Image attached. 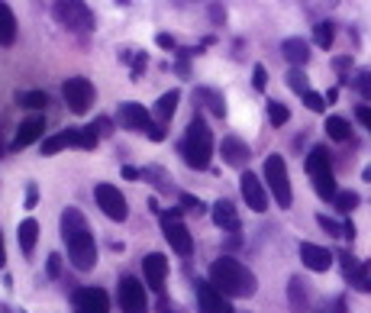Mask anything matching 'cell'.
I'll list each match as a JSON object with an SVG mask.
<instances>
[{
  "instance_id": "45",
  "label": "cell",
  "mask_w": 371,
  "mask_h": 313,
  "mask_svg": "<svg viewBox=\"0 0 371 313\" xmlns=\"http://www.w3.org/2000/svg\"><path fill=\"white\" fill-rule=\"evenodd\" d=\"M94 126H97V133H100V136H110V129H113V123H110V120H107V116H100V120H97V123H94Z\"/></svg>"
},
{
  "instance_id": "33",
  "label": "cell",
  "mask_w": 371,
  "mask_h": 313,
  "mask_svg": "<svg viewBox=\"0 0 371 313\" xmlns=\"http://www.w3.org/2000/svg\"><path fill=\"white\" fill-rule=\"evenodd\" d=\"M313 42L320 48H330L332 42H336V26L332 23H316L313 26Z\"/></svg>"
},
{
  "instance_id": "40",
  "label": "cell",
  "mask_w": 371,
  "mask_h": 313,
  "mask_svg": "<svg viewBox=\"0 0 371 313\" xmlns=\"http://www.w3.org/2000/svg\"><path fill=\"white\" fill-rule=\"evenodd\" d=\"M46 272H48V278H58V274H62V255H58V252H52V255H48Z\"/></svg>"
},
{
  "instance_id": "49",
  "label": "cell",
  "mask_w": 371,
  "mask_h": 313,
  "mask_svg": "<svg viewBox=\"0 0 371 313\" xmlns=\"http://www.w3.org/2000/svg\"><path fill=\"white\" fill-rule=\"evenodd\" d=\"M123 178H126V181H136L139 168H133V165H123Z\"/></svg>"
},
{
  "instance_id": "7",
  "label": "cell",
  "mask_w": 371,
  "mask_h": 313,
  "mask_svg": "<svg viewBox=\"0 0 371 313\" xmlns=\"http://www.w3.org/2000/svg\"><path fill=\"white\" fill-rule=\"evenodd\" d=\"M265 187L274 194V204L288 210L294 204V194H290V178H288V165H284L281 155H268L265 159Z\"/></svg>"
},
{
  "instance_id": "28",
  "label": "cell",
  "mask_w": 371,
  "mask_h": 313,
  "mask_svg": "<svg viewBox=\"0 0 371 313\" xmlns=\"http://www.w3.org/2000/svg\"><path fill=\"white\" fill-rule=\"evenodd\" d=\"M16 104L23 107V110H46L48 94L46 91H16Z\"/></svg>"
},
{
  "instance_id": "38",
  "label": "cell",
  "mask_w": 371,
  "mask_h": 313,
  "mask_svg": "<svg viewBox=\"0 0 371 313\" xmlns=\"http://www.w3.org/2000/svg\"><path fill=\"white\" fill-rule=\"evenodd\" d=\"M252 88H255V91H265V88H268V72H265V65H255V68H252Z\"/></svg>"
},
{
  "instance_id": "15",
  "label": "cell",
  "mask_w": 371,
  "mask_h": 313,
  "mask_svg": "<svg viewBox=\"0 0 371 313\" xmlns=\"http://www.w3.org/2000/svg\"><path fill=\"white\" fill-rule=\"evenodd\" d=\"M74 313H110V298L100 288H81L74 294Z\"/></svg>"
},
{
  "instance_id": "36",
  "label": "cell",
  "mask_w": 371,
  "mask_h": 313,
  "mask_svg": "<svg viewBox=\"0 0 371 313\" xmlns=\"http://www.w3.org/2000/svg\"><path fill=\"white\" fill-rule=\"evenodd\" d=\"M177 197H181V210H194V213H203V210H207V204H203L201 197H194V194L177 191Z\"/></svg>"
},
{
  "instance_id": "44",
  "label": "cell",
  "mask_w": 371,
  "mask_h": 313,
  "mask_svg": "<svg viewBox=\"0 0 371 313\" xmlns=\"http://www.w3.org/2000/svg\"><path fill=\"white\" fill-rule=\"evenodd\" d=\"M155 42H158V48H177L168 32H158V36H155Z\"/></svg>"
},
{
  "instance_id": "31",
  "label": "cell",
  "mask_w": 371,
  "mask_h": 313,
  "mask_svg": "<svg viewBox=\"0 0 371 313\" xmlns=\"http://www.w3.org/2000/svg\"><path fill=\"white\" fill-rule=\"evenodd\" d=\"M288 88L294 91V94H310V78H306V72L304 68H290L288 72Z\"/></svg>"
},
{
  "instance_id": "4",
  "label": "cell",
  "mask_w": 371,
  "mask_h": 313,
  "mask_svg": "<svg viewBox=\"0 0 371 313\" xmlns=\"http://www.w3.org/2000/svg\"><path fill=\"white\" fill-rule=\"evenodd\" d=\"M116 120H120L123 129L145 133V136L152 139V142H165V136H168V126L155 123L152 110H145V107L136 104V100H123V104L116 107Z\"/></svg>"
},
{
  "instance_id": "16",
  "label": "cell",
  "mask_w": 371,
  "mask_h": 313,
  "mask_svg": "<svg viewBox=\"0 0 371 313\" xmlns=\"http://www.w3.org/2000/svg\"><path fill=\"white\" fill-rule=\"evenodd\" d=\"M332 252L326 246H316V242H300V262H304L310 272H330L332 268Z\"/></svg>"
},
{
  "instance_id": "41",
  "label": "cell",
  "mask_w": 371,
  "mask_h": 313,
  "mask_svg": "<svg viewBox=\"0 0 371 313\" xmlns=\"http://www.w3.org/2000/svg\"><path fill=\"white\" fill-rule=\"evenodd\" d=\"M210 20H213L217 26L226 23V7H223V4H210Z\"/></svg>"
},
{
  "instance_id": "11",
  "label": "cell",
  "mask_w": 371,
  "mask_h": 313,
  "mask_svg": "<svg viewBox=\"0 0 371 313\" xmlns=\"http://www.w3.org/2000/svg\"><path fill=\"white\" fill-rule=\"evenodd\" d=\"M62 94H65V104H68L72 113H88V107L94 104V84H90L88 78H81V74L65 81Z\"/></svg>"
},
{
  "instance_id": "22",
  "label": "cell",
  "mask_w": 371,
  "mask_h": 313,
  "mask_svg": "<svg viewBox=\"0 0 371 313\" xmlns=\"http://www.w3.org/2000/svg\"><path fill=\"white\" fill-rule=\"evenodd\" d=\"M194 104L201 107V110H210L213 116H220V120L229 113V110H226L223 94H220V91H213V88H197V91H194Z\"/></svg>"
},
{
  "instance_id": "19",
  "label": "cell",
  "mask_w": 371,
  "mask_h": 313,
  "mask_svg": "<svg viewBox=\"0 0 371 313\" xmlns=\"http://www.w3.org/2000/svg\"><path fill=\"white\" fill-rule=\"evenodd\" d=\"M39 136H46V120H42V116H29V120L20 123V129H16V136H13V142H10V149H13V152H20V149L32 145Z\"/></svg>"
},
{
  "instance_id": "32",
  "label": "cell",
  "mask_w": 371,
  "mask_h": 313,
  "mask_svg": "<svg viewBox=\"0 0 371 313\" xmlns=\"http://www.w3.org/2000/svg\"><path fill=\"white\" fill-rule=\"evenodd\" d=\"M268 123L271 126H284V123L290 120V110H288V104H281V100H268Z\"/></svg>"
},
{
  "instance_id": "2",
  "label": "cell",
  "mask_w": 371,
  "mask_h": 313,
  "mask_svg": "<svg viewBox=\"0 0 371 313\" xmlns=\"http://www.w3.org/2000/svg\"><path fill=\"white\" fill-rule=\"evenodd\" d=\"M210 284L223 294V298H252L258 291V278L233 255H220L210 265Z\"/></svg>"
},
{
  "instance_id": "23",
  "label": "cell",
  "mask_w": 371,
  "mask_h": 313,
  "mask_svg": "<svg viewBox=\"0 0 371 313\" xmlns=\"http://www.w3.org/2000/svg\"><path fill=\"white\" fill-rule=\"evenodd\" d=\"M281 55L290 62V68H304V65L310 62V46H306L300 36H294V39L281 42Z\"/></svg>"
},
{
  "instance_id": "27",
  "label": "cell",
  "mask_w": 371,
  "mask_h": 313,
  "mask_svg": "<svg viewBox=\"0 0 371 313\" xmlns=\"http://www.w3.org/2000/svg\"><path fill=\"white\" fill-rule=\"evenodd\" d=\"M16 42V13L10 4H0V46H13Z\"/></svg>"
},
{
  "instance_id": "47",
  "label": "cell",
  "mask_w": 371,
  "mask_h": 313,
  "mask_svg": "<svg viewBox=\"0 0 371 313\" xmlns=\"http://www.w3.org/2000/svg\"><path fill=\"white\" fill-rule=\"evenodd\" d=\"M342 239H349V242L355 239V223H352V220H346V223H342Z\"/></svg>"
},
{
  "instance_id": "53",
  "label": "cell",
  "mask_w": 371,
  "mask_h": 313,
  "mask_svg": "<svg viewBox=\"0 0 371 313\" xmlns=\"http://www.w3.org/2000/svg\"><path fill=\"white\" fill-rule=\"evenodd\" d=\"M362 178H365V181H368V185H371V165H368V168L362 171Z\"/></svg>"
},
{
  "instance_id": "24",
  "label": "cell",
  "mask_w": 371,
  "mask_h": 313,
  "mask_svg": "<svg viewBox=\"0 0 371 313\" xmlns=\"http://www.w3.org/2000/svg\"><path fill=\"white\" fill-rule=\"evenodd\" d=\"M288 304L294 313H304L306 304H310V288H306V281L300 278V274H294L288 281Z\"/></svg>"
},
{
  "instance_id": "3",
  "label": "cell",
  "mask_w": 371,
  "mask_h": 313,
  "mask_svg": "<svg viewBox=\"0 0 371 313\" xmlns=\"http://www.w3.org/2000/svg\"><path fill=\"white\" fill-rule=\"evenodd\" d=\"M181 159L187 161V168L194 171H207L210 168V159H213V133H210L203 113L197 110L191 116L184 129V139H181Z\"/></svg>"
},
{
  "instance_id": "12",
  "label": "cell",
  "mask_w": 371,
  "mask_h": 313,
  "mask_svg": "<svg viewBox=\"0 0 371 313\" xmlns=\"http://www.w3.org/2000/svg\"><path fill=\"white\" fill-rule=\"evenodd\" d=\"M142 272H145V288L165 298V278H168V258L161 255V252H149L142 258Z\"/></svg>"
},
{
  "instance_id": "21",
  "label": "cell",
  "mask_w": 371,
  "mask_h": 313,
  "mask_svg": "<svg viewBox=\"0 0 371 313\" xmlns=\"http://www.w3.org/2000/svg\"><path fill=\"white\" fill-rule=\"evenodd\" d=\"M177 104H181V91H177V88L165 91V94H161L158 100L152 104V116H155V123L168 126L171 116H175V110H177Z\"/></svg>"
},
{
  "instance_id": "6",
  "label": "cell",
  "mask_w": 371,
  "mask_h": 313,
  "mask_svg": "<svg viewBox=\"0 0 371 313\" xmlns=\"http://www.w3.org/2000/svg\"><path fill=\"white\" fill-rule=\"evenodd\" d=\"M158 217H161V233H165L168 246L181 258H191V252H194V236H191V229L181 223L184 210H181V207H171V210H165V213H158Z\"/></svg>"
},
{
  "instance_id": "48",
  "label": "cell",
  "mask_w": 371,
  "mask_h": 313,
  "mask_svg": "<svg viewBox=\"0 0 371 313\" xmlns=\"http://www.w3.org/2000/svg\"><path fill=\"white\" fill-rule=\"evenodd\" d=\"M349 65H352V58H346V55L336 58V72H339V74H346V72H349Z\"/></svg>"
},
{
  "instance_id": "25",
  "label": "cell",
  "mask_w": 371,
  "mask_h": 313,
  "mask_svg": "<svg viewBox=\"0 0 371 313\" xmlns=\"http://www.w3.org/2000/svg\"><path fill=\"white\" fill-rule=\"evenodd\" d=\"M139 178L149 181V185H155V191H161V194H175L177 191L175 181H171V175L161 168V165H149V168H142L139 171Z\"/></svg>"
},
{
  "instance_id": "26",
  "label": "cell",
  "mask_w": 371,
  "mask_h": 313,
  "mask_svg": "<svg viewBox=\"0 0 371 313\" xmlns=\"http://www.w3.org/2000/svg\"><path fill=\"white\" fill-rule=\"evenodd\" d=\"M16 239H20V249H23V255H32V249H36V239H39V220L26 217L23 223H20V229H16Z\"/></svg>"
},
{
  "instance_id": "37",
  "label": "cell",
  "mask_w": 371,
  "mask_h": 313,
  "mask_svg": "<svg viewBox=\"0 0 371 313\" xmlns=\"http://www.w3.org/2000/svg\"><path fill=\"white\" fill-rule=\"evenodd\" d=\"M304 107L306 110H313V113H323L326 110V97L316 94V91H310V94H304Z\"/></svg>"
},
{
  "instance_id": "50",
  "label": "cell",
  "mask_w": 371,
  "mask_h": 313,
  "mask_svg": "<svg viewBox=\"0 0 371 313\" xmlns=\"http://www.w3.org/2000/svg\"><path fill=\"white\" fill-rule=\"evenodd\" d=\"M323 313H346V300L339 298L336 304H332V310H323Z\"/></svg>"
},
{
  "instance_id": "39",
  "label": "cell",
  "mask_w": 371,
  "mask_h": 313,
  "mask_svg": "<svg viewBox=\"0 0 371 313\" xmlns=\"http://www.w3.org/2000/svg\"><path fill=\"white\" fill-rule=\"evenodd\" d=\"M316 223H320L323 229H326V233L332 236V239H339V236H342V226H339L336 220H330V217H326V213H320V217H316Z\"/></svg>"
},
{
  "instance_id": "5",
  "label": "cell",
  "mask_w": 371,
  "mask_h": 313,
  "mask_svg": "<svg viewBox=\"0 0 371 313\" xmlns=\"http://www.w3.org/2000/svg\"><path fill=\"white\" fill-rule=\"evenodd\" d=\"M306 175H310V181H313L316 197H323V201H336L339 185H336V178H332V161H330L326 145H313V149L306 152Z\"/></svg>"
},
{
  "instance_id": "46",
  "label": "cell",
  "mask_w": 371,
  "mask_h": 313,
  "mask_svg": "<svg viewBox=\"0 0 371 313\" xmlns=\"http://www.w3.org/2000/svg\"><path fill=\"white\" fill-rule=\"evenodd\" d=\"M158 313H184V310H181V307H175V304H168V300L161 298L158 300Z\"/></svg>"
},
{
  "instance_id": "35",
  "label": "cell",
  "mask_w": 371,
  "mask_h": 313,
  "mask_svg": "<svg viewBox=\"0 0 371 313\" xmlns=\"http://www.w3.org/2000/svg\"><path fill=\"white\" fill-rule=\"evenodd\" d=\"M355 91H358L365 100H371V68H362V72L355 74Z\"/></svg>"
},
{
  "instance_id": "43",
  "label": "cell",
  "mask_w": 371,
  "mask_h": 313,
  "mask_svg": "<svg viewBox=\"0 0 371 313\" xmlns=\"http://www.w3.org/2000/svg\"><path fill=\"white\" fill-rule=\"evenodd\" d=\"M355 116H358V123H365V126L371 129V107L362 104V107H355Z\"/></svg>"
},
{
  "instance_id": "51",
  "label": "cell",
  "mask_w": 371,
  "mask_h": 313,
  "mask_svg": "<svg viewBox=\"0 0 371 313\" xmlns=\"http://www.w3.org/2000/svg\"><path fill=\"white\" fill-rule=\"evenodd\" d=\"M7 265V249H4V233H0V268Z\"/></svg>"
},
{
  "instance_id": "8",
  "label": "cell",
  "mask_w": 371,
  "mask_h": 313,
  "mask_svg": "<svg viewBox=\"0 0 371 313\" xmlns=\"http://www.w3.org/2000/svg\"><path fill=\"white\" fill-rule=\"evenodd\" d=\"M52 16L65 29L81 32V36H88L94 29V13H90L88 4H78V0H72V4H52Z\"/></svg>"
},
{
  "instance_id": "17",
  "label": "cell",
  "mask_w": 371,
  "mask_h": 313,
  "mask_svg": "<svg viewBox=\"0 0 371 313\" xmlns=\"http://www.w3.org/2000/svg\"><path fill=\"white\" fill-rule=\"evenodd\" d=\"M210 213H213V223L223 229V233H233V236H239V229H242V220H239V213H236V204L233 201H226V197H220L213 207H210Z\"/></svg>"
},
{
  "instance_id": "10",
  "label": "cell",
  "mask_w": 371,
  "mask_h": 313,
  "mask_svg": "<svg viewBox=\"0 0 371 313\" xmlns=\"http://www.w3.org/2000/svg\"><path fill=\"white\" fill-rule=\"evenodd\" d=\"M94 197H97V207H100V213H104L107 220H113V223H123V220L129 217V204L126 197L120 194V187L107 185V181H100V185L94 187Z\"/></svg>"
},
{
  "instance_id": "52",
  "label": "cell",
  "mask_w": 371,
  "mask_h": 313,
  "mask_svg": "<svg viewBox=\"0 0 371 313\" xmlns=\"http://www.w3.org/2000/svg\"><path fill=\"white\" fill-rule=\"evenodd\" d=\"M362 294H371V274H368V281L362 284Z\"/></svg>"
},
{
  "instance_id": "18",
  "label": "cell",
  "mask_w": 371,
  "mask_h": 313,
  "mask_svg": "<svg viewBox=\"0 0 371 313\" xmlns=\"http://www.w3.org/2000/svg\"><path fill=\"white\" fill-rule=\"evenodd\" d=\"M220 155H223V161L229 165V168H245V165H249L252 149L242 142L239 136H223V142H220Z\"/></svg>"
},
{
  "instance_id": "54",
  "label": "cell",
  "mask_w": 371,
  "mask_h": 313,
  "mask_svg": "<svg viewBox=\"0 0 371 313\" xmlns=\"http://www.w3.org/2000/svg\"><path fill=\"white\" fill-rule=\"evenodd\" d=\"M0 155H4V145H0Z\"/></svg>"
},
{
  "instance_id": "20",
  "label": "cell",
  "mask_w": 371,
  "mask_h": 313,
  "mask_svg": "<svg viewBox=\"0 0 371 313\" xmlns=\"http://www.w3.org/2000/svg\"><path fill=\"white\" fill-rule=\"evenodd\" d=\"M62 149H81V129H62L55 136L42 139V155H58Z\"/></svg>"
},
{
  "instance_id": "14",
  "label": "cell",
  "mask_w": 371,
  "mask_h": 313,
  "mask_svg": "<svg viewBox=\"0 0 371 313\" xmlns=\"http://www.w3.org/2000/svg\"><path fill=\"white\" fill-rule=\"evenodd\" d=\"M194 291H197V307H201V313H236L229 298H223L210 281H197Z\"/></svg>"
},
{
  "instance_id": "1",
  "label": "cell",
  "mask_w": 371,
  "mask_h": 313,
  "mask_svg": "<svg viewBox=\"0 0 371 313\" xmlns=\"http://www.w3.org/2000/svg\"><path fill=\"white\" fill-rule=\"evenodd\" d=\"M58 226H62V239H65V246H68L72 265L78 268V272H90V268L97 265V239L88 229L84 213H81L78 207H65Z\"/></svg>"
},
{
  "instance_id": "30",
  "label": "cell",
  "mask_w": 371,
  "mask_h": 313,
  "mask_svg": "<svg viewBox=\"0 0 371 313\" xmlns=\"http://www.w3.org/2000/svg\"><path fill=\"white\" fill-rule=\"evenodd\" d=\"M326 136L336 139V142H349L352 139V123L342 120V116H326Z\"/></svg>"
},
{
  "instance_id": "13",
  "label": "cell",
  "mask_w": 371,
  "mask_h": 313,
  "mask_svg": "<svg viewBox=\"0 0 371 313\" xmlns=\"http://www.w3.org/2000/svg\"><path fill=\"white\" fill-rule=\"evenodd\" d=\"M239 191H242V201L249 204V210H255V213H265V210H268V187L258 181V175L242 171Z\"/></svg>"
},
{
  "instance_id": "9",
  "label": "cell",
  "mask_w": 371,
  "mask_h": 313,
  "mask_svg": "<svg viewBox=\"0 0 371 313\" xmlns=\"http://www.w3.org/2000/svg\"><path fill=\"white\" fill-rule=\"evenodd\" d=\"M116 300H120L123 313H149V291L139 278L126 274L120 278V288H116Z\"/></svg>"
},
{
  "instance_id": "42",
  "label": "cell",
  "mask_w": 371,
  "mask_h": 313,
  "mask_svg": "<svg viewBox=\"0 0 371 313\" xmlns=\"http://www.w3.org/2000/svg\"><path fill=\"white\" fill-rule=\"evenodd\" d=\"M26 210H36V204H39V187L36 185H26Z\"/></svg>"
},
{
  "instance_id": "34",
  "label": "cell",
  "mask_w": 371,
  "mask_h": 313,
  "mask_svg": "<svg viewBox=\"0 0 371 313\" xmlns=\"http://www.w3.org/2000/svg\"><path fill=\"white\" fill-rule=\"evenodd\" d=\"M358 201H362V197H358L355 191H339V194H336V201H332V204H336L339 213H352V210L358 207Z\"/></svg>"
},
{
  "instance_id": "29",
  "label": "cell",
  "mask_w": 371,
  "mask_h": 313,
  "mask_svg": "<svg viewBox=\"0 0 371 313\" xmlns=\"http://www.w3.org/2000/svg\"><path fill=\"white\" fill-rule=\"evenodd\" d=\"M120 55H123L120 62L129 65V74H133V78H142L145 65H149V55H145V52H139V48H123Z\"/></svg>"
}]
</instances>
